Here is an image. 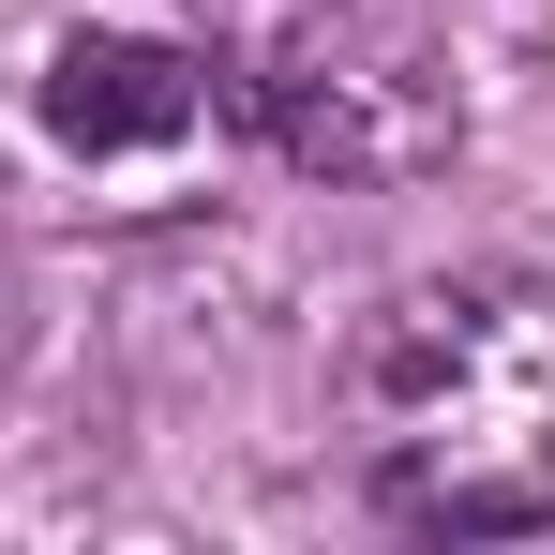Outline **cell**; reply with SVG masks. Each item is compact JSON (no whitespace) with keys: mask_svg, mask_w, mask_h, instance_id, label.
Wrapping results in <instances>:
<instances>
[{"mask_svg":"<svg viewBox=\"0 0 555 555\" xmlns=\"http://www.w3.org/2000/svg\"><path fill=\"white\" fill-rule=\"evenodd\" d=\"M225 91L300 181H436L465 151V61L436 0H241Z\"/></svg>","mask_w":555,"mask_h":555,"instance_id":"cell-2","label":"cell"},{"mask_svg":"<svg viewBox=\"0 0 555 555\" xmlns=\"http://www.w3.org/2000/svg\"><path fill=\"white\" fill-rule=\"evenodd\" d=\"M331 405H346V465L405 526H451V541L555 526V285L541 271L390 285Z\"/></svg>","mask_w":555,"mask_h":555,"instance_id":"cell-1","label":"cell"},{"mask_svg":"<svg viewBox=\"0 0 555 555\" xmlns=\"http://www.w3.org/2000/svg\"><path fill=\"white\" fill-rule=\"evenodd\" d=\"M0 361H15V256H0Z\"/></svg>","mask_w":555,"mask_h":555,"instance_id":"cell-4","label":"cell"},{"mask_svg":"<svg viewBox=\"0 0 555 555\" xmlns=\"http://www.w3.org/2000/svg\"><path fill=\"white\" fill-rule=\"evenodd\" d=\"M46 135L105 166V181H166L195 166L210 135H225V76L166 46V30H61V61H46Z\"/></svg>","mask_w":555,"mask_h":555,"instance_id":"cell-3","label":"cell"}]
</instances>
